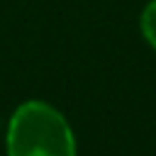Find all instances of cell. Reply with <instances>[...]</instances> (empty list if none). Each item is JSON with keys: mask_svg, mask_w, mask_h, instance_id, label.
<instances>
[{"mask_svg": "<svg viewBox=\"0 0 156 156\" xmlns=\"http://www.w3.org/2000/svg\"><path fill=\"white\" fill-rule=\"evenodd\" d=\"M10 156H76V141L58 110L44 102H24L10 119Z\"/></svg>", "mask_w": 156, "mask_h": 156, "instance_id": "6da1fadb", "label": "cell"}, {"mask_svg": "<svg viewBox=\"0 0 156 156\" xmlns=\"http://www.w3.org/2000/svg\"><path fill=\"white\" fill-rule=\"evenodd\" d=\"M141 32H144L146 41L151 46H156V0H151L146 5V10L141 12Z\"/></svg>", "mask_w": 156, "mask_h": 156, "instance_id": "7a4b0ae2", "label": "cell"}]
</instances>
